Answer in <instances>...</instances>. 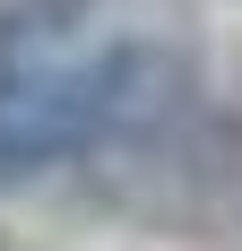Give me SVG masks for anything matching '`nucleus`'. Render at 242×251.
<instances>
[{
	"instance_id": "nucleus-1",
	"label": "nucleus",
	"mask_w": 242,
	"mask_h": 251,
	"mask_svg": "<svg viewBox=\"0 0 242 251\" xmlns=\"http://www.w3.org/2000/svg\"><path fill=\"white\" fill-rule=\"evenodd\" d=\"M173 104H182V61L156 44H113L61 70H18L0 78V182L78 165L130 130L165 122Z\"/></svg>"
}]
</instances>
